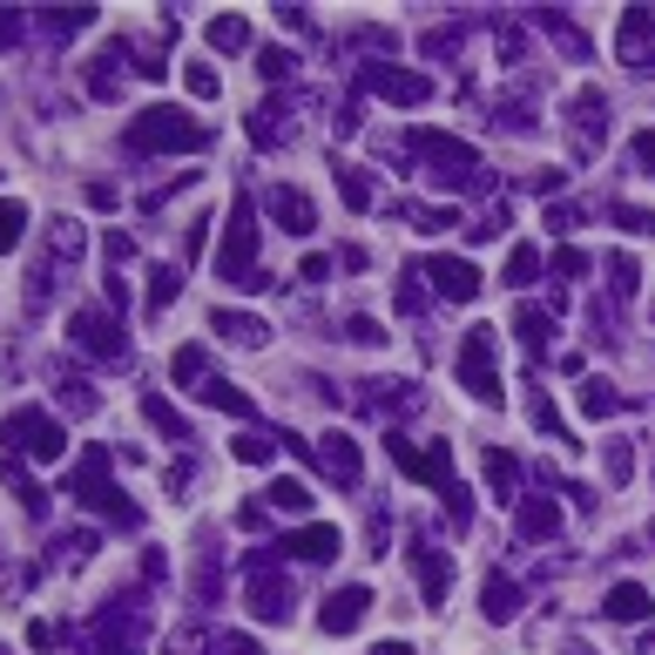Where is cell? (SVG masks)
I'll return each mask as SVG.
<instances>
[{
    "label": "cell",
    "instance_id": "cell-1",
    "mask_svg": "<svg viewBox=\"0 0 655 655\" xmlns=\"http://www.w3.org/2000/svg\"><path fill=\"white\" fill-rule=\"evenodd\" d=\"M216 278H223V284H236V291H264V284H258V216H251V203H243V196H236L230 230H223Z\"/></svg>",
    "mask_w": 655,
    "mask_h": 655
},
{
    "label": "cell",
    "instance_id": "cell-2",
    "mask_svg": "<svg viewBox=\"0 0 655 655\" xmlns=\"http://www.w3.org/2000/svg\"><path fill=\"white\" fill-rule=\"evenodd\" d=\"M203 142H210V129L190 122L183 109H142L129 122V149H203Z\"/></svg>",
    "mask_w": 655,
    "mask_h": 655
},
{
    "label": "cell",
    "instance_id": "cell-3",
    "mask_svg": "<svg viewBox=\"0 0 655 655\" xmlns=\"http://www.w3.org/2000/svg\"><path fill=\"white\" fill-rule=\"evenodd\" d=\"M460 385L486 405H501V359H494V324H480V332H466L460 345Z\"/></svg>",
    "mask_w": 655,
    "mask_h": 655
},
{
    "label": "cell",
    "instance_id": "cell-4",
    "mask_svg": "<svg viewBox=\"0 0 655 655\" xmlns=\"http://www.w3.org/2000/svg\"><path fill=\"white\" fill-rule=\"evenodd\" d=\"M0 440H8V446L21 440V453H28V460H61V446H68V440H61V426H54L48 413H14L8 426H0Z\"/></svg>",
    "mask_w": 655,
    "mask_h": 655
},
{
    "label": "cell",
    "instance_id": "cell-5",
    "mask_svg": "<svg viewBox=\"0 0 655 655\" xmlns=\"http://www.w3.org/2000/svg\"><path fill=\"white\" fill-rule=\"evenodd\" d=\"M615 54H622L628 68H655V14H648V8H628V14H622Z\"/></svg>",
    "mask_w": 655,
    "mask_h": 655
},
{
    "label": "cell",
    "instance_id": "cell-6",
    "mask_svg": "<svg viewBox=\"0 0 655 655\" xmlns=\"http://www.w3.org/2000/svg\"><path fill=\"white\" fill-rule=\"evenodd\" d=\"M68 332L81 352H95V359H122V324H109L102 311H74L68 318Z\"/></svg>",
    "mask_w": 655,
    "mask_h": 655
},
{
    "label": "cell",
    "instance_id": "cell-7",
    "mask_svg": "<svg viewBox=\"0 0 655 655\" xmlns=\"http://www.w3.org/2000/svg\"><path fill=\"white\" fill-rule=\"evenodd\" d=\"M420 149H426V162H433V170H446V177H440L446 190L473 183V149H466V142H453V135H420Z\"/></svg>",
    "mask_w": 655,
    "mask_h": 655
},
{
    "label": "cell",
    "instance_id": "cell-8",
    "mask_svg": "<svg viewBox=\"0 0 655 655\" xmlns=\"http://www.w3.org/2000/svg\"><path fill=\"white\" fill-rule=\"evenodd\" d=\"M426 278H433V284H440V298H453V304L480 298V271H473L466 258H433V264H426Z\"/></svg>",
    "mask_w": 655,
    "mask_h": 655
},
{
    "label": "cell",
    "instance_id": "cell-9",
    "mask_svg": "<svg viewBox=\"0 0 655 655\" xmlns=\"http://www.w3.org/2000/svg\"><path fill=\"white\" fill-rule=\"evenodd\" d=\"M365 608H372V595H365V588H339L332 602H324L318 628H324V635H352V628L365 622Z\"/></svg>",
    "mask_w": 655,
    "mask_h": 655
},
{
    "label": "cell",
    "instance_id": "cell-10",
    "mask_svg": "<svg viewBox=\"0 0 655 655\" xmlns=\"http://www.w3.org/2000/svg\"><path fill=\"white\" fill-rule=\"evenodd\" d=\"M392 446V460L413 473V480H433V486H446V473H453V460H446V446L440 453H413V440H385Z\"/></svg>",
    "mask_w": 655,
    "mask_h": 655
},
{
    "label": "cell",
    "instance_id": "cell-11",
    "mask_svg": "<svg viewBox=\"0 0 655 655\" xmlns=\"http://www.w3.org/2000/svg\"><path fill=\"white\" fill-rule=\"evenodd\" d=\"M372 95L413 109V102H426V95H433V81H426V74H392V68H379V74H372Z\"/></svg>",
    "mask_w": 655,
    "mask_h": 655
},
{
    "label": "cell",
    "instance_id": "cell-12",
    "mask_svg": "<svg viewBox=\"0 0 655 655\" xmlns=\"http://www.w3.org/2000/svg\"><path fill=\"white\" fill-rule=\"evenodd\" d=\"M271 203V216L291 230V236H304V230H318V210H311V196H298V190H271L264 196Z\"/></svg>",
    "mask_w": 655,
    "mask_h": 655
},
{
    "label": "cell",
    "instance_id": "cell-13",
    "mask_svg": "<svg viewBox=\"0 0 655 655\" xmlns=\"http://www.w3.org/2000/svg\"><path fill=\"white\" fill-rule=\"evenodd\" d=\"M345 541H339V527L332 521H318V527H304L298 541H284V554H298V561H332Z\"/></svg>",
    "mask_w": 655,
    "mask_h": 655
},
{
    "label": "cell",
    "instance_id": "cell-14",
    "mask_svg": "<svg viewBox=\"0 0 655 655\" xmlns=\"http://www.w3.org/2000/svg\"><path fill=\"white\" fill-rule=\"evenodd\" d=\"M318 460H324V473H332L339 486H352V480H359V446H352L345 433H332V440H324V446H318Z\"/></svg>",
    "mask_w": 655,
    "mask_h": 655
},
{
    "label": "cell",
    "instance_id": "cell-15",
    "mask_svg": "<svg viewBox=\"0 0 655 655\" xmlns=\"http://www.w3.org/2000/svg\"><path fill=\"white\" fill-rule=\"evenodd\" d=\"M514 332H521V345H527V352H547V339H554V318H547L541 304H521V311H514Z\"/></svg>",
    "mask_w": 655,
    "mask_h": 655
},
{
    "label": "cell",
    "instance_id": "cell-16",
    "mask_svg": "<svg viewBox=\"0 0 655 655\" xmlns=\"http://www.w3.org/2000/svg\"><path fill=\"white\" fill-rule=\"evenodd\" d=\"M216 332L230 339V345H264L271 332H264V324L251 318V311H216Z\"/></svg>",
    "mask_w": 655,
    "mask_h": 655
},
{
    "label": "cell",
    "instance_id": "cell-17",
    "mask_svg": "<svg viewBox=\"0 0 655 655\" xmlns=\"http://www.w3.org/2000/svg\"><path fill=\"white\" fill-rule=\"evenodd\" d=\"M203 405H216V413H236V420H251V399H243L230 379H203V392H196Z\"/></svg>",
    "mask_w": 655,
    "mask_h": 655
},
{
    "label": "cell",
    "instance_id": "cell-18",
    "mask_svg": "<svg viewBox=\"0 0 655 655\" xmlns=\"http://www.w3.org/2000/svg\"><path fill=\"white\" fill-rule=\"evenodd\" d=\"M177 291H183V271H170V264H155L149 271V318H162L177 304Z\"/></svg>",
    "mask_w": 655,
    "mask_h": 655
},
{
    "label": "cell",
    "instance_id": "cell-19",
    "mask_svg": "<svg viewBox=\"0 0 655 655\" xmlns=\"http://www.w3.org/2000/svg\"><path fill=\"white\" fill-rule=\"evenodd\" d=\"M480 602H486V622H514V582L507 575H486V588H480Z\"/></svg>",
    "mask_w": 655,
    "mask_h": 655
},
{
    "label": "cell",
    "instance_id": "cell-20",
    "mask_svg": "<svg viewBox=\"0 0 655 655\" xmlns=\"http://www.w3.org/2000/svg\"><path fill=\"white\" fill-rule=\"evenodd\" d=\"M602 608H608V622H642V615H648V595H642L635 582H622V588H608Z\"/></svg>",
    "mask_w": 655,
    "mask_h": 655
},
{
    "label": "cell",
    "instance_id": "cell-21",
    "mask_svg": "<svg viewBox=\"0 0 655 655\" xmlns=\"http://www.w3.org/2000/svg\"><path fill=\"white\" fill-rule=\"evenodd\" d=\"M582 413H588V420H608V413H622V392H615L608 379H588V385H582Z\"/></svg>",
    "mask_w": 655,
    "mask_h": 655
},
{
    "label": "cell",
    "instance_id": "cell-22",
    "mask_svg": "<svg viewBox=\"0 0 655 655\" xmlns=\"http://www.w3.org/2000/svg\"><path fill=\"white\" fill-rule=\"evenodd\" d=\"M420 588H426V602H446V588H453V561L446 554H426L420 561Z\"/></svg>",
    "mask_w": 655,
    "mask_h": 655
},
{
    "label": "cell",
    "instance_id": "cell-23",
    "mask_svg": "<svg viewBox=\"0 0 655 655\" xmlns=\"http://www.w3.org/2000/svg\"><path fill=\"white\" fill-rule=\"evenodd\" d=\"M183 89H190L196 102H216V95H223V81H216L210 61H183Z\"/></svg>",
    "mask_w": 655,
    "mask_h": 655
},
{
    "label": "cell",
    "instance_id": "cell-24",
    "mask_svg": "<svg viewBox=\"0 0 655 655\" xmlns=\"http://www.w3.org/2000/svg\"><path fill=\"white\" fill-rule=\"evenodd\" d=\"M554 527H561V514H554V501H527V507H521V534H527V541H547Z\"/></svg>",
    "mask_w": 655,
    "mask_h": 655
},
{
    "label": "cell",
    "instance_id": "cell-25",
    "mask_svg": "<svg viewBox=\"0 0 655 655\" xmlns=\"http://www.w3.org/2000/svg\"><path fill=\"white\" fill-rule=\"evenodd\" d=\"M21 236H28V203H14V196H0V251H14Z\"/></svg>",
    "mask_w": 655,
    "mask_h": 655
},
{
    "label": "cell",
    "instance_id": "cell-26",
    "mask_svg": "<svg viewBox=\"0 0 655 655\" xmlns=\"http://www.w3.org/2000/svg\"><path fill=\"white\" fill-rule=\"evenodd\" d=\"M514 460L507 453H494V446H486V486H494V501H514Z\"/></svg>",
    "mask_w": 655,
    "mask_h": 655
},
{
    "label": "cell",
    "instance_id": "cell-27",
    "mask_svg": "<svg viewBox=\"0 0 655 655\" xmlns=\"http://www.w3.org/2000/svg\"><path fill=\"white\" fill-rule=\"evenodd\" d=\"M210 48H223V54H236V48H251V28H243L236 14H216V21H210Z\"/></svg>",
    "mask_w": 655,
    "mask_h": 655
},
{
    "label": "cell",
    "instance_id": "cell-28",
    "mask_svg": "<svg viewBox=\"0 0 655 655\" xmlns=\"http://www.w3.org/2000/svg\"><path fill=\"white\" fill-rule=\"evenodd\" d=\"M501 278H507V284H534V278H541V251H534V243H514Z\"/></svg>",
    "mask_w": 655,
    "mask_h": 655
},
{
    "label": "cell",
    "instance_id": "cell-29",
    "mask_svg": "<svg viewBox=\"0 0 655 655\" xmlns=\"http://www.w3.org/2000/svg\"><path fill=\"white\" fill-rule=\"evenodd\" d=\"M278 514H304L311 507V494H304V480H271V494H264Z\"/></svg>",
    "mask_w": 655,
    "mask_h": 655
},
{
    "label": "cell",
    "instance_id": "cell-30",
    "mask_svg": "<svg viewBox=\"0 0 655 655\" xmlns=\"http://www.w3.org/2000/svg\"><path fill=\"white\" fill-rule=\"evenodd\" d=\"M142 420H149V426H155V433H170V440H190V433H183V420H177V413H170V405H162V399H155V392H149V399H142Z\"/></svg>",
    "mask_w": 655,
    "mask_h": 655
},
{
    "label": "cell",
    "instance_id": "cell-31",
    "mask_svg": "<svg viewBox=\"0 0 655 655\" xmlns=\"http://www.w3.org/2000/svg\"><path fill=\"white\" fill-rule=\"evenodd\" d=\"M251 595H258V615H264V622H284V582H264V575H258Z\"/></svg>",
    "mask_w": 655,
    "mask_h": 655
},
{
    "label": "cell",
    "instance_id": "cell-32",
    "mask_svg": "<svg viewBox=\"0 0 655 655\" xmlns=\"http://www.w3.org/2000/svg\"><path fill=\"white\" fill-rule=\"evenodd\" d=\"M258 68H264L271 81H284V74L298 68V54H291V48H264V54H258Z\"/></svg>",
    "mask_w": 655,
    "mask_h": 655
},
{
    "label": "cell",
    "instance_id": "cell-33",
    "mask_svg": "<svg viewBox=\"0 0 655 655\" xmlns=\"http://www.w3.org/2000/svg\"><path fill=\"white\" fill-rule=\"evenodd\" d=\"M339 190H345V203H352V210H372V190H365V177H359V170H345V177H339Z\"/></svg>",
    "mask_w": 655,
    "mask_h": 655
},
{
    "label": "cell",
    "instance_id": "cell-34",
    "mask_svg": "<svg viewBox=\"0 0 655 655\" xmlns=\"http://www.w3.org/2000/svg\"><path fill=\"white\" fill-rule=\"evenodd\" d=\"M236 460H243V466H258V460H271V440H264V433H243V440H236Z\"/></svg>",
    "mask_w": 655,
    "mask_h": 655
},
{
    "label": "cell",
    "instance_id": "cell-35",
    "mask_svg": "<svg viewBox=\"0 0 655 655\" xmlns=\"http://www.w3.org/2000/svg\"><path fill=\"white\" fill-rule=\"evenodd\" d=\"M628 466H635V460H628V440H608V480H615V486L628 480Z\"/></svg>",
    "mask_w": 655,
    "mask_h": 655
},
{
    "label": "cell",
    "instance_id": "cell-36",
    "mask_svg": "<svg viewBox=\"0 0 655 655\" xmlns=\"http://www.w3.org/2000/svg\"><path fill=\"white\" fill-rule=\"evenodd\" d=\"M177 379H183V385H190V379H203V352H196V345H183V352H177Z\"/></svg>",
    "mask_w": 655,
    "mask_h": 655
},
{
    "label": "cell",
    "instance_id": "cell-37",
    "mask_svg": "<svg viewBox=\"0 0 655 655\" xmlns=\"http://www.w3.org/2000/svg\"><path fill=\"white\" fill-rule=\"evenodd\" d=\"M582 271H588L582 251H554V278H582Z\"/></svg>",
    "mask_w": 655,
    "mask_h": 655
},
{
    "label": "cell",
    "instance_id": "cell-38",
    "mask_svg": "<svg viewBox=\"0 0 655 655\" xmlns=\"http://www.w3.org/2000/svg\"><path fill=\"white\" fill-rule=\"evenodd\" d=\"M608 278H615V291H635V258H615Z\"/></svg>",
    "mask_w": 655,
    "mask_h": 655
},
{
    "label": "cell",
    "instance_id": "cell-39",
    "mask_svg": "<svg viewBox=\"0 0 655 655\" xmlns=\"http://www.w3.org/2000/svg\"><path fill=\"white\" fill-rule=\"evenodd\" d=\"M21 41V14L14 8H0V48H14Z\"/></svg>",
    "mask_w": 655,
    "mask_h": 655
},
{
    "label": "cell",
    "instance_id": "cell-40",
    "mask_svg": "<svg viewBox=\"0 0 655 655\" xmlns=\"http://www.w3.org/2000/svg\"><path fill=\"white\" fill-rule=\"evenodd\" d=\"M534 426H541V433H561V420H554V405H547V399H534Z\"/></svg>",
    "mask_w": 655,
    "mask_h": 655
},
{
    "label": "cell",
    "instance_id": "cell-41",
    "mask_svg": "<svg viewBox=\"0 0 655 655\" xmlns=\"http://www.w3.org/2000/svg\"><path fill=\"white\" fill-rule=\"evenodd\" d=\"M635 162H642V170H655V135H642V142H635Z\"/></svg>",
    "mask_w": 655,
    "mask_h": 655
},
{
    "label": "cell",
    "instance_id": "cell-42",
    "mask_svg": "<svg viewBox=\"0 0 655 655\" xmlns=\"http://www.w3.org/2000/svg\"><path fill=\"white\" fill-rule=\"evenodd\" d=\"M379 655H413V648H405V642H385V648H379Z\"/></svg>",
    "mask_w": 655,
    "mask_h": 655
},
{
    "label": "cell",
    "instance_id": "cell-43",
    "mask_svg": "<svg viewBox=\"0 0 655 655\" xmlns=\"http://www.w3.org/2000/svg\"><path fill=\"white\" fill-rule=\"evenodd\" d=\"M575 655H582V648H575Z\"/></svg>",
    "mask_w": 655,
    "mask_h": 655
}]
</instances>
